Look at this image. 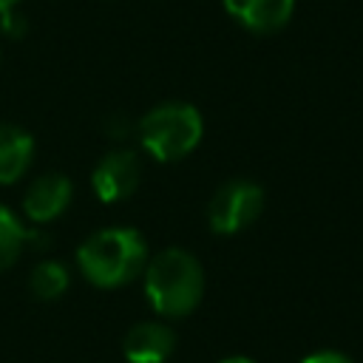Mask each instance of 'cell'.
<instances>
[{"label": "cell", "instance_id": "6da1fadb", "mask_svg": "<svg viewBox=\"0 0 363 363\" xmlns=\"http://www.w3.org/2000/svg\"><path fill=\"white\" fill-rule=\"evenodd\" d=\"M77 264L94 286L116 289L145 272L147 244L130 227L99 230L77 250Z\"/></svg>", "mask_w": 363, "mask_h": 363}, {"label": "cell", "instance_id": "7a4b0ae2", "mask_svg": "<svg viewBox=\"0 0 363 363\" xmlns=\"http://www.w3.org/2000/svg\"><path fill=\"white\" fill-rule=\"evenodd\" d=\"M145 295L164 318L190 315L204 295L201 264L182 247L162 250L145 264Z\"/></svg>", "mask_w": 363, "mask_h": 363}, {"label": "cell", "instance_id": "3957f363", "mask_svg": "<svg viewBox=\"0 0 363 363\" xmlns=\"http://www.w3.org/2000/svg\"><path fill=\"white\" fill-rule=\"evenodd\" d=\"M204 133L201 113L187 102H164L156 105L139 122V142L156 162L184 159Z\"/></svg>", "mask_w": 363, "mask_h": 363}, {"label": "cell", "instance_id": "277c9868", "mask_svg": "<svg viewBox=\"0 0 363 363\" xmlns=\"http://www.w3.org/2000/svg\"><path fill=\"white\" fill-rule=\"evenodd\" d=\"M264 210V190L255 182L233 179L216 190L207 204V224L218 235H233L250 227Z\"/></svg>", "mask_w": 363, "mask_h": 363}, {"label": "cell", "instance_id": "5b68a950", "mask_svg": "<svg viewBox=\"0 0 363 363\" xmlns=\"http://www.w3.org/2000/svg\"><path fill=\"white\" fill-rule=\"evenodd\" d=\"M139 176H142V164H139V156L133 150H111L94 167L91 184H94L96 199L113 204V201L128 199L136 190Z\"/></svg>", "mask_w": 363, "mask_h": 363}, {"label": "cell", "instance_id": "8992f818", "mask_svg": "<svg viewBox=\"0 0 363 363\" xmlns=\"http://www.w3.org/2000/svg\"><path fill=\"white\" fill-rule=\"evenodd\" d=\"M71 196H74L71 179L62 173H48V176H40L28 187V193L23 199V210L31 221L45 224V221L57 218L60 213H65V207L71 204Z\"/></svg>", "mask_w": 363, "mask_h": 363}, {"label": "cell", "instance_id": "52a82bcc", "mask_svg": "<svg viewBox=\"0 0 363 363\" xmlns=\"http://www.w3.org/2000/svg\"><path fill=\"white\" fill-rule=\"evenodd\" d=\"M173 346H176L173 332L156 320L136 323L125 335V343H122L125 357L130 363H164L173 354Z\"/></svg>", "mask_w": 363, "mask_h": 363}, {"label": "cell", "instance_id": "ba28073f", "mask_svg": "<svg viewBox=\"0 0 363 363\" xmlns=\"http://www.w3.org/2000/svg\"><path fill=\"white\" fill-rule=\"evenodd\" d=\"M224 9L250 31L269 34L289 23L295 0H224Z\"/></svg>", "mask_w": 363, "mask_h": 363}, {"label": "cell", "instance_id": "9c48e42d", "mask_svg": "<svg viewBox=\"0 0 363 363\" xmlns=\"http://www.w3.org/2000/svg\"><path fill=\"white\" fill-rule=\"evenodd\" d=\"M34 156V139L17 125H0V184L17 182Z\"/></svg>", "mask_w": 363, "mask_h": 363}, {"label": "cell", "instance_id": "30bf717a", "mask_svg": "<svg viewBox=\"0 0 363 363\" xmlns=\"http://www.w3.org/2000/svg\"><path fill=\"white\" fill-rule=\"evenodd\" d=\"M28 238H31V233L17 221V216L11 210H6L0 204V272L9 269L20 258Z\"/></svg>", "mask_w": 363, "mask_h": 363}, {"label": "cell", "instance_id": "8fae6325", "mask_svg": "<svg viewBox=\"0 0 363 363\" xmlns=\"http://www.w3.org/2000/svg\"><path fill=\"white\" fill-rule=\"evenodd\" d=\"M28 284H31L34 298H40V301H54V298H60V295L68 289L71 278H68V269H65L60 261H43V264L34 267Z\"/></svg>", "mask_w": 363, "mask_h": 363}, {"label": "cell", "instance_id": "7c38bea8", "mask_svg": "<svg viewBox=\"0 0 363 363\" xmlns=\"http://www.w3.org/2000/svg\"><path fill=\"white\" fill-rule=\"evenodd\" d=\"M301 363H352L343 352H315V354H309V357H303Z\"/></svg>", "mask_w": 363, "mask_h": 363}, {"label": "cell", "instance_id": "4fadbf2b", "mask_svg": "<svg viewBox=\"0 0 363 363\" xmlns=\"http://www.w3.org/2000/svg\"><path fill=\"white\" fill-rule=\"evenodd\" d=\"M17 3H20V0H0V14H3V11H9V9H14Z\"/></svg>", "mask_w": 363, "mask_h": 363}, {"label": "cell", "instance_id": "5bb4252c", "mask_svg": "<svg viewBox=\"0 0 363 363\" xmlns=\"http://www.w3.org/2000/svg\"><path fill=\"white\" fill-rule=\"evenodd\" d=\"M221 363H252L250 357H227V360H221Z\"/></svg>", "mask_w": 363, "mask_h": 363}]
</instances>
